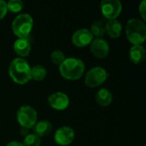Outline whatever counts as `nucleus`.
I'll list each match as a JSON object with an SVG mask.
<instances>
[{
    "instance_id": "f257e3e1",
    "label": "nucleus",
    "mask_w": 146,
    "mask_h": 146,
    "mask_svg": "<svg viewBox=\"0 0 146 146\" xmlns=\"http://www.w3.org/2000/svg\"><path fill=\"white\" fill-rule=\"evenodd\" d=\"M9 75L16 84H27L31 80V67L24 58L16 57L9 63Z\"/></svg>"
},
{
    "instance_id": "f03ea898",
    "label": "nucleus",
    "mask_w": 146,
    "mask_h": 146,
    "mask_svg": "<svg viewBox=\"0 0 146 146\" xmlns=\"http://www.w3.org/2000/svg\"><path fill=\"white\" fill-rule=\"evenodd\" d=\"M84 62L75 57H68L59 65V71L62 75L66 80H76L82 77L85 72Z\"/></svg>"
},
{
    "instance_id": "7ed1b4c3",
    "label": "nucleus",
    "mask_w": 146,
    "mask_h": 146,
    "mask_svg": "<svg viewBox=\"0 0 146 146\" xmlns=\"http://www.w3.org/2000/svg\"><path fill=\"white\" fill-rule=\"evenodd\" d=\"M126 35L133 45H142L146 38V25L139 18H131L126 25Z\"/></svg>"
},
{
    "instance_id": "20e7f679",
    "label": "nucleus",
    "mask_w": 146,
    "mask_h": 146,
    "mask_svg": "<svg viewBox=\"0 0 146 146\" xmlns=\"http://www.w3.org/2000/svg\"><path fill=\"white\" fill-rule=\"evenodd\" d=\"M33 27V17L27 13L20 14L16 15L12 22L11 27L14 34L18 38H28Z\"/></svg>"
},
{
    "instance_id": "39448f33",
    "label": "nucleus",
    "mask_w": 146,
    "mask_h": 146,
    "mask_svg": "<svg viewBox=\"0 0 146 146\" xmlns=\"http://www.w3.org/2000/svg\"><path fill=\"white\" fill-rule=\"evenodd\" d=\"M16 119L21 127L30 129L33 128L37 122L38 114L33 107L29 105H23L17 110Z\"/></svg>"
},
{
    "instance_id": "423d86ee",
    "label": "nucleus",
    "mask_w": 146,
    "mask_h": 146,
    "mask_svg": "<svg viewBox=\"0 0 146 146\" xmlns=\"http://www.w3.org/2000/svg\"><path fill=\"white\" fill-rule=\"evenodd\" d=\"M109 74L102 67H94L91 68L85 76V84L89 87H98L107 80Z\"/></svg>"
},
{
    "instance_id": "0eeeda50",
    "label": "nucleus",
    "mask_w": 146,
    "mask_h": 146,
    "mask_svg": "<svg viewBox=\"0 0 146 146\" xmlns=\"http://www.w3.org/2000/svg\"><path fill=\"white\" fill-rule=\"evenodd\" d=\"M100 8L103 15L108 20H115L122 11V4L119 0H104Z\"/></svg>"
},
{
    "instance_id": "6e6552de",
    "label": "nucleus",
    "mask_w": 146,
    "mask_h": 146,
    "mask_svg": "<svg viewBox=\"0 0 146 146\" xmlns=\"http://www.w3.org/2000/svg\"><path fill=\"white\" fill-rule=\"evenodd\" d=\"M74 136L75 133L72 127L63 126L56 131L54 134V140L59 145L67 146L69 145L74 141Z\"/></svg>"
},
{
    "instance_id": "1a4fd4ad",
    "label": "nucleus",
    "mask_w": 146,
    "mask_h": 146,
    "mask_svg": "<svg viewBox=\"0 0 146 146\" xmlns=\"http://www.w3.org/2000/svg\"><path fill=\"white\" fill-rule=\"evenodd\" d=\"M90 50L97 58H105L110 52V45L103 38H93L90 44Z\"/></svg>"
},
{
    "instance_id": "9d476101",
    "label": "nucleus",
    "mask_w": 146,
    "mask_h": 146,
    "mask_svg": "<svg viewBox=\"0 0 146 146\" xmlns=\"http://www.w3.org/2000/svg\"><path fill=\"white\" fill-rule=\"evenodd\" d=\"M48 103L50 106L56 110H64L69 105V98L67 94L56 92L48 97Z\"/></svg>"
},
{
    "instance_id": "9b49d317",
    "label": "nucleus",
    "mask_w": 146,
    "mask_h": 146,
    "mask_svg": "<svg viewBox=\"0 0 146 146\" xmlns=\"http://www.w3.org/2000/svg\"><path fill=\"white\" fill-rule=\"evenodd\" d=\"M93 40V36L89 29L81 28L75 31L72 36V42L77 47H86Z\"/></svg>"
},
{
    "instance_id": "f8f14e48",
    "label": "nucleus",
    "mask_w": 146,
    "mask_h": 146,
    "mask_svg": "<svg viewBox=\"0 0 146 146\" xmlns=\"http://www.w3.org/2000/svg\"><path fill=\"white\" fill-rule=\"evenodd\" d=\"M31 42L29 40V37L26 38H18L15 41L13 44L14 51L21 57L24 58L27 56L31 52Z\"/></svg>"
},
{
    "instance_id": "ddd939ff",
    "label": "nucleus",
    "mask_w": 146,
    "mask_h": 146,
    "mask_svg": "<svg viewBox=\"0 0 146 146\" xmlns=\"http://www.w3.org/2000/svg\"><path fill=\"white\" fill-rule=\"evenodd\" d=\"M122 32L121 23L115 20H108L105 22V33L111 38H116L121 36Z\"/></svg>"
},
{
    "instance_id": "4468645a",
    "label": "nucleus",
    "mask_w": 146,
    "mask_h": 146,
    "mask_svg": "<svg viewBox=\"0 0 146 146\" xmlns=\"http://www.w3.org/2000/svg\"><path fill=\"white\" fill-rule=\"evenodd\" d=\"M130 61L134 64H139L145 59V49L143 45H133L129 50Z\"/></svg>"
},
{
    "instance_id": "2eb2a0df",
    "label": "nucleus",
    "mask_w": 146,
    "mask_h": 146,
    "mask_svg": "<svg viewBox=\"0 0 146 146\" xmlns=\"http://www.w3.org/2000/svg\"><path fill=\"white\" fill-rule=\"evenodd\" d=\"M113 101V95L107 88H101L96 93V102L103 107H107L111 104Z\"/></svg>"
},
{
    "instance_id": "dca6fc26",
    "label": "nucleus",
    "mask_w": 146,
    "mask_h": 146,
    "mask_svg": "<svg viewBox=\"0 0 146 146\" xmlns=\"http://www.w3.org/2000/svg\"><path fill=\"white\" fill-rule=\"evenodd\" d=\"M34 134L38 135V137H44L48 135L52 130V125L49 121H39L35 123L33 127Z\"/></svg>"
},
{
    "instance_id": "f3484780",
    "label": "nucleus",
    "mask_w": 146,
    "mask_h": 146,
    "mask_svg": "<svg viewBox=\"0 0 146 146\" xmlns=\"http://www.w3.org/2000/svg\"><path fill=\"white\" fill-rule=\"evenodd\" d=\"M47 74L46 68L40 65L37 64L31 68V80H36V81H41L43 80Z\"/></svg>"
},
{
    "instance_id": "a211bd4d",
    "label": "nucleus",
    "mask_w": 146,
    "mask_h": 146,
    "mask_svg": "<svg viewBox=\"0 0 146 146\" xmlns=\"http://www.w3.org/2000/svg\"><path fill=\"white\" fill-rule=\"evenodd\" d=\"M90 32L96 38H103L105 34V22L103 21H93L91 25Z\"/></svg>"
},
{
    "instance_id": "6ab92c4d",
    "label": "nucleus",
    "mask_w": 146,
    "mask_h": 146,
    "mask_svg": "<svg viewBox=\"0 0 146 146\" xmlns=\"http://www.w3.org/2000/svg\"><path fill=\"white\" fill-rule=\"evenodd\" d=\"M40 143H41L40 137H38L34 133H29L24 138L23 142L21 144L23 146H39Z\"/></svg>"
},
{
    "instance_id": "aec40b11",
    "label": "nucleus",
    "mask_w": 146,
    "mask_h": 146,
    "mask_svg": "<svg viewBox=\"0 0 146 146\" xmlns=\"http://www.w3.org/2000/svg\"><path fill=\"white\" fill-rule=\"evenodd\" d=\"M7 9L12 13H18L21 12L24 8V3L21 0H9L6 2Z\"/></svg>"
},
{
    "instance_id": "412c9836",
    "label": "nucleus",
    "mask_w": 146,
    "mask_h": 146,
    "mask_svg": "<svg viewBox=\"0 0 146 146\" xmlns=\"http://www.w3.org/2000/svg\"><path fill=\"white\" fill-rule=\"evenodd\" d=\"M65 55L62 50H56L54 51H52V53L50 54V60L51 62L56 64V65H61V63L65 60Z\"/></svg>"
},
{
    "instance_id": "4be33fe9",
    "label": "nucleus",
    "mask_w": 146,
    "mask_h": 146,
    "mask_svg": "<svg viewBox=\"0 0 146 146\" xmlns=\"http://www.w3.org/2000/svg\"><path fill=\"white\" fill-rule=\"evenodd\" d=\"M139 14L141 15V18H142V21H145L146 20V2L145 0H143L139 6Z\"/></svg>"
},
{
    "instance_id": "5701e85b",
    "label": "nucleus",
    "mask_w": 146,
    "mask_h": 146,
    "mask_svg": "<svg viewBox=\"0 0 146 146\" xmlns=\"http://www.w3.org/2000/svg\"><path fill=\"white\" fill-rule=\"evenodd\" d=\"M7 12H8V9H7L6 2L3 0H0V21L4 18Z\"/></svg>"
},
{
    "instance_id": "b1692460",
    "label": "nucleus",
    "mask_w": 146,
    "mask_h": 146,
    "mask_svg": "<svg viewBox=\"0 0 146 146\" xmlns=\"http://www.w3.org/2000/svg\"><path fill=\"white\" fill-rule=\"evenodd\" d=\"M21 135H22V136H24V137H26L27 135H28L29 134V129H27V128H24V127H21Z\"/></svg>"
},
{
    "instance_id": "393cba45",
    "label": "nucleus",
    "mask_w": 146,
    "mask_h": 146,
    "mask_svg": "<svg viewBox=\"0 0 146 146\" xmlns=\"http://www.w3.org/2000/svg\"><path fill=\"white\" fill-rule=\"evenodd\" d=\"M6 146H23L21 142H18V141H11L9 143H8Z\"/></svg>"
}]
</instances>
